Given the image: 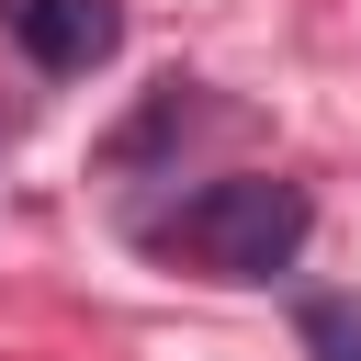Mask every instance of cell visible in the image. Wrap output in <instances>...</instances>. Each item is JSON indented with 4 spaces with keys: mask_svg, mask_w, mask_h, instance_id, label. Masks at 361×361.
Masks as SVG:
<instances>
[{
    "mask_svg": "<svg viewBox=\"0 0 361 361\" xmlns=\"http://www.w3.org/2000/svg\"><path fill=\"white\" fill-rule=\"evenodd\" d=\"M305 226H316L305 180L237 169V180H203V192L158 226V248H169V259H192V271H214V282H271V271H293Z\"/></svg>",
    "mask_w": 361,
    "mask_h": 361,
    "instance_id": "1",
    "label": "cell"
},
{
    "mask_svg": "<svg viewBox=\"0 0 361 361\" xmlns=\"http://www.w3.org/2000/svg\"><path fill=\"white\" fill-rule=\"evenodd\" d=\"M0 34H11L45 79H90V68L124 45V11H113V0H0Z\"/></svg>",
    "mask_w": 361,
    "mask_h": 361,
    "instance_id": "2",
    "label": "cell"
},
{
    "mask_svg": "<svg viewBox=\"0 0 361 361\" xmlns=\"http://www.w3.org/2000/svg\"><path fill=\"white\" fill-rule=\"evenodd\" d=\"M293 327H305V350H316V361H361V305H350V293H316Z\"/></svg>",
    "mask_w": 361,
    "mask_h": 361,
    "instance_id": "3",
    "label": "cell"
}]
</instances>
